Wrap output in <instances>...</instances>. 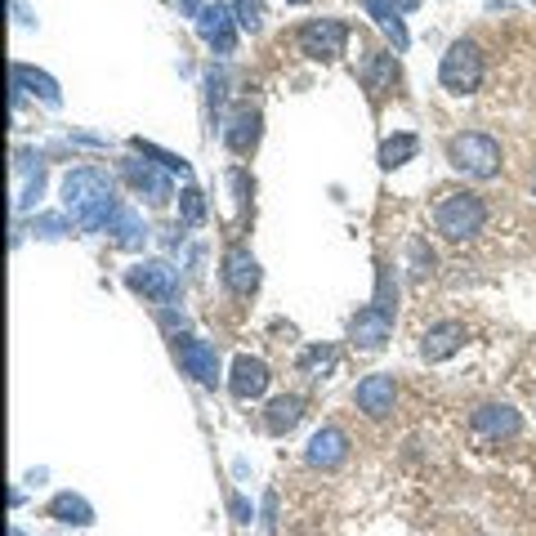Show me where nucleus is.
<instances>
[{"label":"nucleus","instance_id":"27","mask_svg":"<svg viewBox=\"0 0 536 536\" xmlns=\"http://www.w3.org/2000/svg\"><path fill=\"white\" fill-rule=\"evenodd\" d=\"M233 14H237V27H246V32H260L264 27V5L260 0H233Z\"/></svg>","mask_w":536,"mask_h":536},{"label":"nucleus","instance_id":"8","mask_svg":"<svg viewBox=\"0 0 536 536\" xmlns=\"http://www.w3.org/2000/svg\"><path fill=\"white\" fill-rule=\"evenodd\" d=\"M126 282L134 286V291H143L148 300H157V304H170L179 295V268H170V264H161V260H148V264H139V268H130V277Z\"/></svg>","mask_w":536,"mask_h":536},{"label":"nucleus","instance_id":"25","mask_svg":"<svg viewBox=\"0 0 536 536\" xmlns=\"http://www.w3.org/2000/svg\"><path fill=\"white\" fill-rule=\"evenodd\" d=\"M331 362H335V349H331V344H313V349L300 353V371H309V376H322Z\"/></svg>","mask_w":536,"mask_h":536},{"label":"nucleus","instance_id":"16","mask_svg":"<svg viewBox=\"0 0 536 536\" xmlns=\"http://www.w3.org/2000/svg\"><path fill=\"white\" fill-rule=\"evenodd\" d=\"M224 143L237 152V157H246V152L260 143V112H255V108H237L233 117H228Z\"/></svg>","mask_w":536,"mask_h":536},{"label":"nucleus","instance_id":"15","mask_svg":"<svg viewBox=\"0 0 536 536\" xmlns=\"http://www.w3.org/2000/svg\"><path fill=\"white\" fill-rule=\"evenodd\" d=\"M461 344H465V327H461V322H438V327H429L425 335H420V358H425V362H443V358H452Z\"/></svg>","mask_w":536,"mask_h":536},{"label":"nucleus","instance_id":"32","mask_svg":"<svg viewBox=\"0 0 536 536\" xmlns=\"http://www.w3.org/2000/svg\"><path fill=\"white\" fill-rule=\"evenodd\" d=\"M201 5H206V0H179V9H184V14H201Z\"/></svg>","mask_w":536,"mask_h":536},{"label":"nucleus","instance_id":"23","mask_svg":"<svg viewBox=\"0 0 536 536\" xmlns=\"http://www.w3.org/2000/svg\"><path fill=\"white\" fill-rule=\"evenodd\" d=\"M367 85L371 90H389V85L398 81V67H394V54H371V63H367Z\"/></svg>","mask_w":536,"mask_h":536},{"label":"nucleus","instance_id":"22","mask_svg":"<svg viewBox=\"0 0 536 536\" xmlns=\"http://www.w3.org/2000/svg\"><path fill=\"white\" fill-rule=\"evenodd\" d=\"M50 514H54V519H59V523H76V528H85V523H94V510L81 501V496H72V492L54 496Z\"/></svg>","mask_w":536,"mask_h":536},{"label":"nucleus","instance_id":"19","mask_svg":"<svg viewBox=\"0 0 536 536\" xmlns=\"http://www.w3.org/2000/svg\"><path fill=\"white\" fill-rule=\"evenodd\" d=\"M300 416H304V398L300 394H282V398L268 402L264 425H268V434H291V429L300 425Z\"/></svg>","mask_w":536,"mask_h":536},{"label":"nucleus","instance_id":"4","mask_svg":"<svg viewBox=\"0 0 536 536\" xmlns=\"http://www.w3.org/2000/svg\"><path fill=\"white\" fill-rule=\"evenodd\" d=\"M438 81L447 94H474L483 81V50L474 41H452L443 54V67H438Z\"/></svg>","mask_w":536,"mask_h":536},{"label":"nucleus","instance_id":"12","mask_svg":"<svg viewBox=\"0 0 536 536\" xmlns=\"http://www.w3.org/2000/svg\"><path fill=\"white\" fill-rule=\"evenodd\" d=\"M349 461V434L340 425H322L318 434L309 438V465L318 469H340Z\"/></svg>","mask_w":536,"mask_h":536},{"label":"nucleus","instance_id":"11","mask_svg":"<svg viewBox=\"0 0 536 536\" xmlns=\"http://www.w3.org/2000/svg\"><path fill=\"white\" fill-rule=\"evenodd\" d=\"M469 425L483 438H514L523 429V416L514 407H505V402H483V407H474Z\"/></svg>","mask_w":536,"mask_h":536},{"label":"nucleus","instance_id":"26","mask_svg":"<svg viewBox=\"0 0 536 536\" xmlns=\"http://www.w3.org/2000/svg\"><path fill=\"white\" fill-rule=\"evenodd\" d=\"M134 148H139L143 157H157V166L170 170V175H188V161L175 157V152H161V148H152V143H143V139H134Z\"/></svg>","mask_w":536,"mask_h":536},{"label":"nucleus","instance_id":"17","mask_svg":"<svg viewBox=\"0 0 536 536\" xmlns=\"http://www.w3.org/2000/svg\"><path fill=\"white\" fill-rule=\"evenodd\" d=\"M126 175H130V184L139 188V193H148L152 206H166L170 197H175V188H170V175H161V170H152L148 161H126Z\"/></svg>","mask_w":536,"mask_h":536},{"label":"nucleus","instance_id":"30","mask_svg":"<svg viewBox=\"0 0 536 536\" xmlns=\"http://www.w3.org/2000/svg\"><path fill=\"white\" fill-rule=\"evenodd\" d=\"M36 233H41V237H63L67 233V219L63 215H41V219H36Z\"/></svg>","mask_w":536,"mask_h":536},{"label":"nucleus","instance_id":"6","mask_svg":"<svg viewBox=\"0 0 536 536\" xmlns=\"http://www.w3.org/2000/svg\"><path fill=\"white\" fill-rule=\"evenodd\" d=\"M197 36L210 45L215 54H233L237 50V18H233V5H201L197 14Z\"/></svg>","mask_w":536,"mask_h":536},{"label":"nucleus","instance_id":"33","mask_svg":"<svg viewBox=\"0 0 536 536\" xmlns=\"http://www.w3.org/2000/svg\"><path fill=\"white\" fill-rule=\"evenodd\" d=\"M389 5H394L398 14H407V9H420V0H389Z\"/></svg>","mask_w":536,"mask_h":536},{"label":"nucleus","instance_id":"9","mask_svg":"<svg viewBox=\"0 0 536 536\" xmlns=\"http://www.w3.org/2000/svg\"><path fill=\"white\" fill-rule=\"evenodd\" d=\"M179 367H184L197 385H206V389L219 385V353H215V344L210 340L184 335V340H179Z\"/></svg>","mask_w":536,"mask_h":536},{"label":"nucleus","instance_id":"18","mask_svg":"<svg viewBox=\"0 0 536 536\" xmlns=\"http://www.w3.org/2000/svg\"><path fill=\"white\" fill-rule=\"evenodd\" d=\"M14 85H18V90H27V94H36V99L50 103V108H59V103H63L59 81H54V76H45V72H36V67H27V63H14Z\"/></svg>","mask_w":536,"mask_h":536},{"label":"nucleus","instance_id":"3","mask_svg":"<svg viewBox=\"0 0 536 536\" xmlns=\"http://www.w3.org/2000/svg\"><path fill=\"white\" fill-rule=\"evenodd\" d=\"M447 161L474 179H492V175H501V143L478 130L452 134V139H447Z\"/></svg>","mask_w":536,"mask_h":536},{"label":"nucleus","instance_id":"10","mask_svg":"<svg viewBox=\"0 0 536 536\" xmlns=\"http://www.w3.org/2000/svg\"><path fill=\"white\" fill-rule=\"evenodd\" d=\"M353 402H358L362 416L385 420L389 411H394V402H398L394 376H367V380H358V389H353Z\"/></svg>","mask_w":536,"mask_h":536},{"label":"nucleus","instance_id":"14","mask_svg":"<svg viewBox=\"0 0 536 536\" xmlns=\"http://www.w3.org/2000/svg\"><path fill=\"white\" fill-rule=\"evenodd\" d=\"M268 380H273V376H268L264 362L260 358H246V353H242V358L233 362V380H228V389H233L237 402H251V398H260L268 389Z\"/></svg>","mask_w":536,"mask_h":536},{"label":"nucleus","instance_id":"1","mask_svg":"<svg viewBox=\"0 0 536 536\" xmlns=\"http://www.w3.org/2000/svg\"><path fill=\"white\" fill-rule=\"evenodd\" d=\"M63 206L72 215L76 228L85 233H103V228L117 224L121 206H117V193H112V179L94 166H76L67 170L63 179Z\"/></svg>","mask_w":536,"mask_h":536},{"label":"nucleus","instance_id":"20","mask_svg":"<svg viewBox=\"0 0 536 536\" xmlns=\"http://www.w3.org/2000/svg\"><path fill=\"white\" fill-rule=\"evenodd\" d=\"M362 9H367V14L376 18L389 36H394V50H407V27H402V14L389 5V0H362Z\"/></svg>","mask_w":536,"mask_h":536},{"label":"nucleus","instance_id":"29","mask_svg":"<svg viewBox=\"0 0 536 536\" xmlns=\"http://www.w3.org/2000/svg\"><path fill=\"white\" fill-rule=\"evenodd\" d=\"M407 255H411V264H416V268H411V273H416V277H425L429 268H434V251H425V242H420V237H411Z\"/></svg>","mask_w":536,"mask_h":536},{"label":"nucleus","instance_id":"34","mask_svg":"<svg viewBox=\"0 0 536 536\" xmlns=\"http://www.w3.org/2000/svg\"><path fill=\"white\" fill-rule=\"evenodd\" d=\"M291 5H304V0H291Z\"/></svg>","mask_w":536,"mask_h":536},{"label":"nucleus","instance_id":"13","mask_svg":"<svg viewBox=\"0 0 536 536\" xmlns=\"http://www.w3.org/2000/svg\"><path fill=\"white\" fill-rule=\"evenodd\" d=\"M224 282H228V291L251 295L255 286H260V260H255L246 246H233V251L224 255Z\"/></svg>","mask_w":536,"mask_h":536},{"label":"nucleus","instance_id":"21","mask_svg":"<svg viewBox=\"0 0 536 536\" xmlns=\"http://www.w3.org/2000/svg\"><path fill=\"white\" fill-rule=\"evenodd\" d=\"M416 152H420V139H416V134H394V139L380 143V166H385V170H398V166H407Z\"/></svg>","mask_w":536,"mask_h":536},{"label":"nucleus","instance_id":"24","mask_svg":"<svg viewBox=\"0 0 536 536\" xmlns=\"http://www.w3.org/2000/svg\"><path fill=\"white\" fill-rule=\"evenodd\" d=\"M108 233H117V246H139L143 237H148V228L139 224V215H134V210H121L117 224H112Z\"/></svg>","mask_w":536,"mask_h":536},{"label":"nucleus","instance_id":"7","mask_svg":"<svg viewBox=\"0 0 536 536\" xmlns=\"http://www.w3.org/2000/svg\"><path fill=\"white\" fill-rule=\"evenodd\" d=\"M389 331H394V313L380 309V304L358 309V313H353V322H349V340H353V349H362V353L385 349Z\"/></svg>","mask_w":536,"mask_h":536},{"label":"nucleus","instance_id":"28","mask_svg":"<svg viewBox=\"0 0 536 536\" xmlns=\"http://www.w3.org/2000/svg\"><path fill=\"white\" fill-rule=\"evenodd\" d=\"M179 210H184V224H206V201H201L197 188H188V193L179 197Z\"/></svg>","mask_w":536,"mask_h":536},{"label":"nucleus","instance_id":"31","mask_svg":"<svg viewBox=\"0 0 536 536\" xmlns=\"http://www.w3.org/2000/svg\"><path fill=\"white\" fill-rule=\"evenodd\" d=\"M233 514H237V523H251V505H246L242 496H233Z\"/></svg>","mask_w":536,"mask_h":536},{"label":"nucleus","instance_id":"5","mask_svg":"<svg viewBox=\"0 0 536 536\" xmlns=\"http://www.w3.org/2000/svg\"><path fill=\"white\" fill-rule=\"evenodd\" d=\"M344 41H349V23L344 18H313V23L300 27V50L309 59H340Z\"/></svg>","mask_w":536,"mask_h":536},{"label":"nucleus","instance_id":"2","mask_svg":"<svg viewBox=\"0 0 536 536\" xmlns=\"http://www.w3.org/2000/svg\"><path fill=\"white\" fill-rule=\"evenodd\" d=\"M487 224V206L478 193H465V188H456V193H443L434 206V228L447 237V242H469V237H478Z\"/></svg>","mask_w":536,"mask_h":536}]
</instances>
